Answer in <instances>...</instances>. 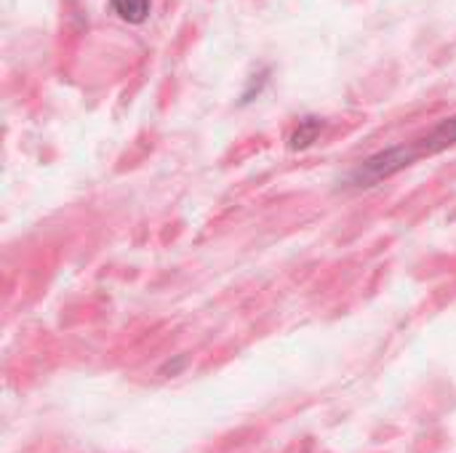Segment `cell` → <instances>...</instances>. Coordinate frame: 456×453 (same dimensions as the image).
I'll return each mask as SVG.
<instances>
[{
	"instance_id": "1",
	"label": "cell",
	"mask_w": 456,
	"mask_h": 453,
	"mask_svg": "<svg viewBox=\"0 0 456 453\" xmlns=\"http://www.w3.org/2000/svg\"><path fill=\"white\" fill-rule=\"evenodd\" d=\"M419 158V147L417 144H409V147H393V150H385L374 158H369L366 163H361V168L353 174V182L355 184H374L379 179H387L393 176L395 171L406 168L409 163H414Z\"/></svg>"
},
{
	"instance_id": "2",
	"label": "cell",
	"mask_w": 456,
	"mask_h": 453,
	"mask_svg": "<svg viewBox=\"0 0 456 453\" xmlns=\"http://www.w3.org/2000/svg\"><path fill=\"white\" fill-rule=\"evenodd\" d=\"M452 144H456V115L444 120L438 128H433L417 147H419V155H433V152H441Z\"/></svg>"
},
{
	"instance_id": "3",
	"label": "cell",
	"mask_w": 456,
	"mask_h": 453,
	"mask_svg": "<svg viewBox=\"0 0 456 453\" xmlns=\"http://www.w3.org/2000/svg\"><path fill=\"white\" fill-rule=\"evenodd\" d=\"M112 11L128 21V24H142L150 16V0H110Z\"/></svg>"
},
{
	"instance_id": "4",
	"label": "cell",
	"mask_w": 456,
	"mask_h": 453,
	"mask_svg": "<svg viewBox=\"0 0 456 453\" xmlns=\"http://www.w3.org/2000/svg\"><path fill=\"white\" fill-rule=\"evenodd\" d=\"M321 128H323V123H321L318 117H305V120H299V128L291 133V150H305V147H310V144L318 139Z\"/></svg>"
}]
</instances>
